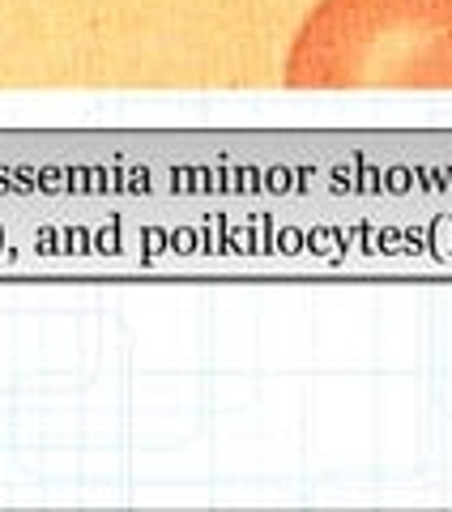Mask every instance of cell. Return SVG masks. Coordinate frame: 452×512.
I'll list each match as a JSON object with an SVG mask.
<instances>
[{"label":"cell","mask_w":452,"mask_h":512,"mask_svg":"<svg viewBox=\"0 0 452 512\" xmlns=\"http://www.w3.org/2000/svg\"><path fill=\"white\" fill-rule=\"evenodd\" d=\"M290 90H452V0H320L290 39Z\"/></svg>","instance_id":"cell-1"}]
</instances>
